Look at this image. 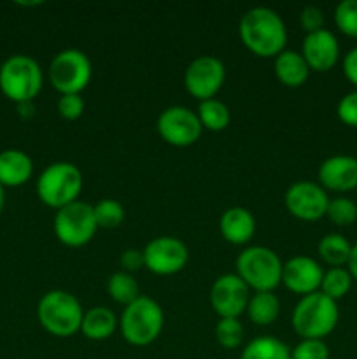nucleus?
Wrapping results in <instances>:
<instances>
[{
    "label": "nucleus",
    "mask_w": 357,
    "mask_h": 359,
    "mask_svg": "<svg viewBox=\"0 0 357 359\" xmlns=\"http://www.w3.org/2000/svg\"><path fill=\"white\" fill-rule=\"evenodd\" d=\"M275 76L284 86L300 88L307 83L310 76V67L304 62L303 55L294 49H284L282 53L275 56Z\"/></svg>",
    "instance_id": "20"
},
{
    "label": "nucleus",
    "mask_w": 357,
    "mask_h": 359,
    "mask_svg": "<svg viewBox=\"0 0 357 359\" xmlns=\"http://www.w3.org/2000/svg\"><path fill=\"white\" fill-rule=\"evenodd\" d=\"M220 235L226 238L230 244L245 245L251 242L255 233V219L252 212L245 207L234 205L223 212L219 219Z\"/></svg>",
    "instance_id": "18"
},
{
    "label": "nucleus",
    "mask_w": 357,
    "mask_h": 359,
    "mask_svg": "<svg viewBox=\"0 0 357 359\" xmlns=\"http://www.w3.org/2000/svg\"><path fill=\"white\" fill-rule=\"evenodd\" d=\"M282 259L273 249L265 245L245 248L237 258V276L248 290L273 291L282 284Z\"/></svg>",
    "instance_id": "7"
},
{
    "label": "nucleus",
    "mask_w": 357,
    "mask_h": 359,
    "mask_svg": "<svg viewBox=\"0 0 357 359\" xmlns=\"http://www.w3.org/2000/svg\"><path fill=\"white\" fill-rule=\"evenodd\" d=\"M226 79V67L217 56L202 55L196 56L184 72V86L189 95L200 102L216 98L217 91L223 88Z\"/></svg>",
    "instance_id": "11"
},
{
    "label": "nucleus",
    "mask_w": 357,
    "mask_h": 359,
    "mask_svg": "<svg viewBox=\"0 0 357 359\" xmlns=\"http://www.w3.org/2000/svg\"><path fill=\"white\" fill-rule=\"evenodd\" d=\"M119 263H121L122 270L128 273L139 272L140 269L146 266V259H144V249H126L122 251L121 258H119Z\"/></svg>",
    "instance_id": "36"
},
{
    "label": "nucleus",
    "mask_w": 357,
    "mask_h": 359,
    "mask_svg": "<svg viewBox=\"0 0 357 359\" xmlns=\"http://www.w3.org/2000/svg\"><path fill=\"white\" fill-rule=\"evenodd\" d=\"M58 112L66 121H76L84 112V100L80 95H62L58 100Z\"/></svg>",
    "instance_id": "34"
},
{
    "label": "nucleus",
    "mask_w": 357,
    "mask_h": 359,
    "mask_svg": "<svg viewBox=\"0 0 357 359\" xmlns=\"http://www.w3.org/2000/svg\"><path fill=\"white\" fill-rule=\"evenodd\" d=\"M328 191L318 182L296 181L287 188L284 203L289 214L301 221H317L326 216L329 205Z\"/></svg>",
    "instance_id": "12"
},
{
    "label": "nucleus",
    "mask_w": 357,
    "mask_h": 359,
    "mask_svg": "<svg viewBox=\"0 0 357 359\" xmlns=\"http://www.w3.org/2000/svg\"><path fill=\"white\" fill-rule=\"evenodd\" d=\"M164 326V314L161 305L153 298L140 294L135 302L122 309L119 318L121 335L130 346H150L161 335Z\"/></svg>",
    "instance_id": "3"
},
{
    "label": "nucleus",
    "mask_w": 357,
    "mask_h": 359,
    "mask_svg": "<svg viewBox=\"0 0 357 359\" xmlns=\"http://www.w3.org/2000/svg\"><path fill=\"white\" fill-rule=\"evenodd\" d=\"M55 235L63 245L69 248H83L93 241L98 230L94 221L93 205L83 200L69 203L56 210L55 221H52Z\"/></svg>",
    "instance_id": "9"
},
{
    "label": "nucleus",
    "mask_w": 357,
    "mask_h": 359,
    "mask_svg": "<svg viewBox=\"0 0 357 359\" xmlns=\"http://www.w3.org/2000/svg\"><path fill=\"white\" fill-rule=\"evenodd\" d=\"M156 128L161 139L175 147L192 146L203 132L198 114L186 105H170L161 111Z\"/></svg>",
    "instance_id": "10"
},
{
    "label": "nucleus",
    "mask_w": 357,
    "mask_h": 359,
    "mask_svg": "<svg viewBox=\"0 0 357 359\" xmlns=\"http://www.w3.org/2000/svg\"><path fill=\"white\" fill-rule=\"evenodd\" d=\"M340 321L338 302L331 300L321 291L304 294L293 311V328L301 339L324 340L335 332Z\"/></svg>",
    "instance_id": "2"
},
{
    "label": "nucleus",
    "mask_w": 357,
    "mask_h": 359,
    "mask_svg": "<svg viewBox=\"0 0 357 359\" xmlns=\"http://www.w3.org/2000/svg\"><path fill=\"white\" fill-rule=\"evenodd\" d=\"M107 291L108 294H111L112 300L125 305V307L140 297L139 283H136V279L133 277V273L125 272V270L114 272L108 277Z\"/></svg>",
    "instance_id": "26"
},
{
    "label": "nucleus",
    "mask_w": 357,
    "mask_h": 359,
    "mask_svg": "<svg viewBox=\"0 0 357 359\" xmlns=\"http://www.w3.org/2000/svg\"><path fill=\"white\" fill-rule=\"evenodd\" d=\"M245 337L244 325L237 318H223L216 325V340L224 349H237Z\"/></svg>",
    "instance_id": "29"
},
{
    "label": "nucleus",
    "mask_w": 357,
    "mask_h": 359,
    "mask_svg": "<svg viewBox=\"0 0 357 359\" xmlns=\"http://www.w3.org/2000/svg\"><path fill=\"white\" fill-rule=\"evenodd\" d=\"M336 114H338L340 121L345 123L346 126H354L357 128V90L350 91V93L343 95L336 107Z\"/></svg>",
    "instance_id": "33"
},
{
    "label": "nucleus",
    "mask_w": 357,
    "mask_h": 359,
    "mask_svg": "<svg viewBox=\"0 0 357 359\" xmlns=\"http://www.w3.org/2000/svg\"><path fill=\"white\" fill-rule=\"evenodd\" d=\"M300 25L307 34L324 28V13L317 6H304L300 13Z\"/></svg>",
    "instance_id": "35"
},
{
    "label": "nucleus",
    "mask_w": 357,
    "mask_h": 359,
    "mask_svg": "<svg viewBox=\"0 0 357 359\" xmlns=\"http://www.w3.org/2000/svg\"><path fill=\"white\" fill-rule=\"evenodd\" d=\"M326 216L336 226H350V224H354L357 221V203L354 200L346 198V196H336V198L329 200Z\"/></svg>",
    "instance_id": "30"
},
{
    "label": "nucleus",
    "mask_w": 357,
    "mask_h": 359,
    "mask_svg": "<svg viewBox=\"0 0 357 359\" xmlns=\"http://www.w3.org/2000/svg\"><path fill=\"white\" fill-rule=\"evenodd\" d=\"M4 203H6V188L0 184V212H2L4 209Z\"/></svg>",
    "instance_id": "39"
},
{
    "label": "nucleus",
    "mask_w": 357,
    "mask_h": 359,
    "mask_svg": "<svg viewBox=\"0 0 357 359\" xmlns=\"http://www.w3.org/2000/svg\"><path fill=\"white\" fill-rule=\"evenodd\" d=\"M83 172L70 161H55L41 172L37 179V196L51 209H62L79 200L83 191Z\"/></svg>",
    "instance_id": "5"
},
{
    "label": "nucleus",
    "mask_w": 357,
    "mask_h": 359,
    "mask_svg": "<svg viewBox=\"0 0 357 359\" xmlns=\"http://www.w3.org/2000/svg\"><path fill=\"white\" fill-rule=\"evenodd\" d=\"M346 270L350 272L354 280H357V244L352 245V252H350V259L346 263Z\"/></svg>",
    "instance_id": "38"
},
{
    "label": "nucleus",
    "mask_w": 357,
    "mask_h": 359,
    "mask_svg": "<svg viewBox=\"0 0 357 359\" xmlns=\"http://www.w3.org/2000/svg\"><path fill=\"white\" fill-rule=\"evenodd\" d=\"M196 114H198L203 128L210 130V132H223L231 121V112L227 105L224 102L217 100V98L200 102Z\"/></svg>",
    "instance_id": "25"
},
{
    "label": "nucleus",
    "mask_w": 357,
    "mask_h": 359,
    "mask_svg": "<svg viewBox=\"0 0 357 359\" xmlns=\"http://www.w3.org/2000/svg\"><path fill=\"white\" fill-rule=\"evenodd\" d=\"M290 359H329V347L324 340L301 339L290 349Z\"/></svg>",
    "instance_id": "32"
},
{
    "label": "nucleus",
    "mask_w": 357,
    "mask_h": 359,
    "mask_svg": "<svg viewBox=\"0 0 357 359\" xmlns=\"http://www.w3.org/2000/svg\"><path fill=\"white\" fill-rule=\"evenodd\" d=\"M94 210V221H97L98 228H118L125 219V207L121 202L114 198H104L93 205Z\"/></svg>",
    "instance_id": "28"
},
{
    "label": "nucleus",
    "mask_w": 357,
    "mask_h": 359,
    "mask_svg": "<svg viewBox=\"0 0 357 359\" xmlns=\"http://www.w3.org/2000/svg\"><path fill=\"white\" fill-rule=\"evenodd\" d=\"M318 184L335 193H349L357 188V158L332 154L318 167Z\"/></svg>",
    "instance_id": "17"
},
{
    "label": "nucleus",
    "mask_w": 357,
    "mask_h": 359,
    "mask_svg": "<svg viewBox=\"0 0 357 359\" xmlns=\"http://www.w3.org/2000/svg\"><path fill=\"white\" fill-rule=\"evenodd\" d=\"M44 74L35 58L10 55L0 65V90L16 104L31 102L42 90Z\"/></svg>",
    "instance_id": "6"
},
{
    "label": "nucleus",
    "mask_w": 357,
    "mask_h": 359,
    "mask_svg": "<svg viewBox=\"0 0 357 359\" xmlns=\"http://www.w3.org/2000/svg\"><path fill=\"white\" fill-rule=\"evenodd\" d=\"M352 276H350L349 270L345 266H338V269H329L324 270V277H322L321 284V293H324L326 297H329L331 300L338 302L343 297H346L352 287Z\"/></svg>",
    "instance_id": "27"
},
{
    "label": "nucleus",
    "mask_w": 357,
    "mask_h": 359,
    "mask_svg": "<svg viewBox=\"0 0 357 359\" xmlns=\"http://www.w3.org/2000/svg\"><path fill=\"white\" fill-rule=\"evenodd\" d=\"M240 359H290V347L276 337H255L244 347Z\"/></svg>",
    "instance_id": "23"
},
{
    "label": "nucleus",
    "mask_w": 357,
    "mask_h": 359,
    "mask_svg": "<svg viewBox=\"0 0 357 359\" xmlns=\"http://www.w3.org/2000/svg\"><path fill=\"white\" fill-rule=\"evenodd\" d=\"M248 286L237 276V273H224L214 280L210 287V304L214 312L223 318H237L247 311Z\"/></svg>",
    "instance_id": "14"
},
{
    "label": "nucleus",
    "mask_w": 357,
    "mask_h": 359,
    "mask_svg": "<svg viewBox=\"0 0 357 359\" xmlns=\"http://www.w3.org/2000/svg\"><path fill=\"white\" fill-rule=\"evenodd\" d=\"M37 318L46 332L65 339L80 332L84 309L76 294L65 290H52L38 300Z\"/></svg>",
    "instance_id": "4"
},
{
    "label": "nucleus",
    "mask_w": 357,
    "mask_h": 359,
    "mask_svg": "<svg viewBox=\"0 0 357 359\" xmlns=\"http://www.w3.org/2000/svg\"><path fill=\"white\" fill-rule=\"evenodd\" d=\"M304 62L315 72H328L340 60V42L328 28L307 34L301 46Z\"/></svg>",
    "instance_id": "16"
},
{
    "label": "nucleus",
    "mask_w": 357,
    "mask_h": 359,
    "mask_svg": "<svg viewBox=\"0 0 357 359\" xmlns=\"http://www.w3.org/2000/svg\"><path fill=\"white\" fill-rule=\"evenodd\" d=\"M34 174V161L24 151H0V184L4 188H18L30 181Z\"/></svg>",
    "instance_id": "19"
},
{
    "label": "nucleus",
    "mask_w": 357,
    "mask_h": 359,
    "mask_svg": "<svg viewBox=\"0 0 357 359\" xmlns=\"http://www.w3.org/2000/svg\"><path fill=\"white\" fill-rule=\"evenodd\" d=\"M48 76L52 88L59 91V95H80L90 84L93 65L86 53L69 48L52 56Z\"/></svg>",
    "instance_id": "8"
},
{
    "label": "nucleus",
    "mask_w": 357,
    "mask_h": 359,
    "mask_svg": "<svg viewBox=\"0 0 357 359\" xmlns=\"http://www.w3.org/2000/svg\"><path fill=\"white\" fill-rule=\"evenodd\" d=\"M245 312L254 325L268 326L279 318L280 300L273 291H258V293L251 294Z\"/></svg>",
    "instance_id": "22"
},
{
    "label": "nucleus",
    "mask_w": 357,
    "mask_h": 359,
    "mask_svg": "<svg viewBox=\"0 0 357 359\" xmlns=\"http://www.w3.org/2000/svg\"><path fill=\"white\" fill-rule=\"evenodd\" d=\"M318 256L331 269L346 266L352 252V244L342 233H328L321 238L317 245Z\"/></svg>",
    "instance_id": "24"
},
{
    "label": "nucleus",
    "mask_w": 357,
    "mask_h": 359,
    "mask_svg": "<svg viewBox=\"0 0 357 359\" xmlns=\"http://www.w3.org/2000/svg\"><path fill=\"white\" fill-rule=\"evenodd\" d=\"M238 32L245 48L262 58H272L286 49V23L280 14L270 7L258 6L244 13Z\"/></svg>",
    "instance_id": "1"
},
{
    "label": "nucleus",
    "mask_w": 357,
    "mask_h": 359,
    "mask_svg": "<svg viewBox=\"0 0 357 359\" xmlns=\"http://www.w3.org/2000/svg\"><path fill=\"white\" fill-rule=\"evenodd\" d=\"M342 67L346 79L357 88V48H352L345 56H343Z\"/></svg>",
    "instance_id": "37"
},
{
    "label": "nucleus",
    "mask_w": 357,
    "mask_h": 359,
    "mask_svg": "<svg viewBox=\"0 0 357 359\" xmlns=\"http://www.w3.org/2000/svg\"><path fill=\"white\" fill-rule=\"evenodd\" d=\"M146 269L156 276H174L186 266L189 259L188 245L177 237H156L144 248Z\"/></svg>",
    "instance_id": "13"
},
{
    "label": "nucleus",
    "mask_w": 357,
    "mask_h": 359,
    "mask_svg": "<svg viewBox=\"0 0 357 359\" xmlns=\"http://www.w3.org/2000/svg\"><path fill=\"white\" fill-rule=\"evenodd\" d=\"M119 326L118 318L111 309L98 305V307L84 311L83 323H80V332L86 339L94 340V342H102L112 337L115 328Z\"/></svg>",
    "instance_id": "21"
},
{
    "label": "nucleus",
    "mask_w": 357,
    "mask_h": 359,
    "mask_svg": "<svg viewBox=\"0 0 357 359\" xmlns=\"http://www.w3.org/2000/svg\"><path fill=\"white\" fill-rule=\"evenodd\" d=\"M335 23L343 35L357 39V0H342L336 6Z\"/></svg>",
    "instance_id": "31"
},
{
    "label": "nucleus",
    "mask_w": 357,
    "mask_h": 359,
    "mask_svg": "<svg viewBox=\"0 0 357 359\" xmlns=\"http://www.w3.org/2000/svg\"><path fill=\"white\" fill-rule=\"evenodd\" d=\"M322 277L324 269L310 256H293L282 266V284L301 297L321 290Z\"/></svg>",
    "instance_id": "15"
}]
</instances>
